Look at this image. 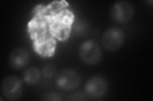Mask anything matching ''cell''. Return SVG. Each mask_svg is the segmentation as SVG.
<instances>
[{
    "instance_id": "1",
    "label": "cell",
    "mask_w": 153,
    "mask_h": 101,
    "mask_svg": "<svg viewBox=\"0 0 153 101\" xmlns=\"http://www.w3.org/2000/svg\"><path fill=\"white\" fill-rule=\"evenodd\" d=\"M75 16L65 1L38 5L27 24V33L38 54L50 57L55 54L57 42L68 39Z\"/></svg>"
},
{
    "instance_id": "2",
    "label": "cell",
    "mask_w": 153,
    "mask_h": 101,
    "mask_svg": "<svg viewBox=\"0 0 153 101\" xmlns=\"http://www.w3.org/2000/svg\"><path fill=\"white\" fill-rule=\"evenodd\" d=\"M79 55L80 60L85 64L93 65L101 61L102 50L97 42L93 40H88L80 44Z\"/></svg>"
},
{
    "instance_id": "3",
    "label": "cell",
    "mask_w": 153,
    "mask_h": 101,
    "mask_svg": "<svg viewBox=\"0 0 153 101\" xmlns=\"http://www.w3.org/2000/svg\"><path fill=\"white\" fill-rule=\"evenodd\" d=\"M1 94L8 100H17L21 98L23 92L21 80L16 76H8L2 81Z\"/></svg>"
},
{
    "instance_id": "4",
    "label": "cell",
    "mask_w": 153,
    "mask_h": 101,
    "mask_svg": "<svg viewBox=\"0 0 153 101\" xmlns=\"http://www.w3.org/2000/svg\"><path fill=\"white\" fill-rule=\"evenodd\" d=\"M80 81V76L77 71L74 69L66 68L57 74L56 84L60 89L70 91L77 88Z\"/></svg>"
},
{
    "instance_id": "5",
    "label": "cell",
    "mask_w": 153,
    "mask_h": 101,
    "mask_svg": "<svg viewBox=\"0 0 153 101\" xmlns=\"http://www.w3.org/2000/svg\"><path fill=\"white\" fill-rule=\"evenodd\" d=\"M108 90L107 81L103 76L98 75L91 77L85 86L86 95L93 99H98L104 97Z\"/></svg>"
},
{
    "instance_id": "6",
    "label": "cell",
    "mask_w": 153,
    "mask_h": 101,
    "mask_svg": "<svg viewBox=\"0 0 153 101\" xmlns=\"http://www.w3.org/2000/svg\"><path fill=\"white\" fill-rule=\"evenodd\" d=\"M124 41V32L118 27H109L103 33L102 44L109 51L118 50L123 46Z\"/></svg>"
},
{
    "instance_id": "7",
    "label": "cell",
    "mask_w": 153,
    "mask_h": 101,
    "mask_svg": "<svg viewBox=\"0 0 153 101\" xmlns=\"http://www.w3.org/2000/svg\"><path fill=\"white\" fill-rule=\"evenodd\" d=\"M134 8L128 1H119L112 6L111 15L113 20L119 23L128 22L133 17Z\"/></svg>"
},
{
    "instance_id": "8",
    "label": "cell",
    "mask_w": 153,
    "mask_h": 101,
    "mask_svg": "<svg viewBox=\"0 0 153 101\" xmlns=\"http://www.w3.org/2000/svg\"><path fill=\"white\" fill-rule=\"evenodd\" d=\"M30 57V54L27 49L23 47L16 48L10 54V65L13 69H22L28 64Z\"/></svg>"
},
{
    "instance_id": "9",
    "label": "cell",
    "mask_w": 153,
    "mask_h": 101,
    "mask_svg": "<svg viewBox=\"0 0 153 101\" xmlns=\"http://www.w3.org/2000/svg\"><path fill=\"white\" fill-rule=\"evenodd\" d=\"M42 71L36 67H30L23 73V79L29 85H35L40 82L42 78Z\"/></svg>"
},
{
    "instance_id": "10",
    "label": "cell",
    "mask_w": 153,
    "mask_h": 101,
    "mask_svg": "<svg viewBox=\"0 0 153 101\" xmlns=\"http://www.w3.org/2000/svg\"><path fill=\"white\" fill-rule=\"evenodd\" d=\"M42 73L45 78L50 79L55 75V69L51 65H45L43 67Z\"/></svg>"
},
{
    "instance_id": "11",
    "label": "cell",
    "mask_w": 153,
    "mask_h": 101,
    "mask_svg": "<svg viewBox=\"0 0 153 101\" xmlns=\"http://www.w3.org/2000/svg\"><path fill=\"white\" fill-rule=\"evenodd\" d=\"M41 100L46 101H59L61 100L62 99L60 96L56 93L47 92L42 95Z\"/></svg>"
},
{
    "instance_id": "12",
    "label": "cell",
    "mask_w": 153,
    "mask_h": 101,
    "mask_svg": "<svg viewBox=\"0 0 153 101\" xmlns=\"http://www.w3.org/2000/svg\"><path fill=\"white\" fill-rule=\"evenodd\" d=\"M85 96H87L86 94H84L83 92H75L72 94L70 95L68 98L67 99V100H85L86 99H87V97H86Z\"/></svg>"
}]
</instances>
